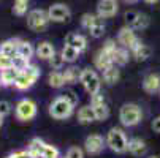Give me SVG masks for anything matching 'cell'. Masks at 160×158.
<instances>
[{
	"label": "cell",
	"mask_w": 160,
	"mask_h": 158,
	"mask_svg": "<svg viewBox=\"0 0 160 158\" xmlns=\"http://www.w3.org/2000/svg\"><path fill=\"white\" fill-rule=\"evenodd\" d=\"M141 117H143V112L140 109L138 104H133V103H127L121 108V112H119V119L122 122V125L125 127H135L141 122Z\"/></svg>",
	"instance_id": "6da1fadb"
},
{
	"label": "cell",
	"mask_w": 160,
	"mask_h": 158,
	"mask_svg": "<svg viewBox=\"0 0 160 158\" xmlns=\"http://www.w3.org/2000/svg\"><path fill=\"white\" fill-rule=\"evenodd\" d=\"M106 144L112 152H118V153H124L128 150V141L125 138V133L121 128H111L108 131Z\"/></svg>",
	"instance_id": "7a4b0ae2"
},
{
	"label": "cell",
	"mask_w": 160,
	"mask_h": 158,
	"mask_svg": "<svg viewBox=\"0 0 160 158\" xmlns=\"http://www.w3.org/2000/svg\"><path fill=\"white\" fill-rule=\"evenodd\" d=\"M38 78H40L38 66L37 65H29L24 71L19 73V76H18V79L14 82V87L18 90H27V89H30L35 84V81Z\"/></svg>",
	"instance_id": "3957f363"
},
{
	"label": "cell",
	"mask_w": 160,
	"mask_h": 158,
	"mask_svg": "<svg viewBox=\"0 0 160 158\" xmlns=\"http://www.w3.org/2000/svg\"><path fill=\"white\" fill-rule=\"evenodd\" d=\"M73 108L70 103H68L63 97H57L51 104H49V114L51 117L57 119V120H62V119H68L73 112Z\"/></svg>",
	"instance_id": "277c9868"
},
{
	"label": "cell",
	"mask_w": 160,
	"mask_h": 158,
	"mask_svg": "<svg viewBox=\"0 0 160 158\" xmlns=\"http://www.w3.org/2000/svg\"><path fill=\"white\" fill-rule=\"evenodd\" d=\"M29 152L32 156L35 155H43L46 158H59V150L54 147V146H49L44 141H41L40 138H35L30 141L29 144Z\"/></svg>",
	"instance_id": "5b68a950"
},
{
	"label": "cell",
	"mask_w": 160,
	"mask_h": 158,
	"mask_svg": "<svg viewBox=\"0 0 160 158\" xmlns=\"http://www.w3.org/2000/svg\"><path fill=\"white\" fill-rule=\"evenodd\" d=\"M48 22H49V16L43 10H32L27 14V26L33 32H43L48 27Z\"/></svg>",
	"instance_id": "8992f818"
},
{
	"label": "cell",
	"mask_w": 160,
	"mask_h": 158,
	"mask_svg": "<svg viewBox=\"0 0 160 158\" xmlns=\"http://www.w3.org/2000/svg\"><path fill=\"white\" fill-rule=\"evenodd\" d=\"M79 82L84 85V89L87 90L90 95L100 92V84H102V82H100V78H98V74H97L95 71H92V70H89V68L82 70L81 74H79Z\"/></svg>",
	"instance_id": "52a82bcc"
},
{
	"label": "cell",
	"mask_w": 160,
	"mask_h": 158,
	"mask_svg": "<svg viewBox=\"0 0 160 158\" xmlns=\"http://www.w3.org/2000/svg\"><path fill=\"white\" fill-rule=\"evenodd\" d=\"M35 116H37V104L32 100L24 98L16 104V117L19 120L27 122V120H32Z\"/></svg>",
	"instance_id": "ba28073f"
},
{
	"label": "cell",
	"mask_w": 160,
	"mask_h": 158,
	"mask_svg": "<svg viewBox=\"0 0 160 158\" xmlns=\"http://www.w3.org/2000/svg\"><path fill=\"white\" fill-rule=\"evenodd\" d=\"M118 41L122 44V48H125V49H133V48H136L140 44V40L136 38V35H135V32H133V29H130V27H122L121 30H119V35H118Z\"/></svg>",
	"instance_id": "9c48e42d"
},
{
	"label": "cell",
	"mask_w": 160,
	"mask_h": 158,
	"mask_svg": "<svg viewBox=\"0 0 160 158\" xmlns=\"http://www.w3.org/2000/svg\"><path fill=\"white\" fill-rule=\"evenodd\" d=\"M48 16H49V21H54V22H65L70 19L72 16V11L67 5L63 3H56L52 5L49 10H48Z\"/></svg>",
	"instance_id": "30bf717a"
},
{
	"label": "cell",
	"mask_w": 160,
	"mask_h": 158,
	"mask_svg": "<svg viewBox=\"0 0 160 158\" xmlns=\"http://www.w3.org/2000/svg\"><path fill=\"white\" fill-rule=\"evenodd\" d=\"M84 147H86V152L90 153V155H97L103 150L105 147V141L100 134H90V136L86 138L84 141Z\"/></svg>",
	"instance_id": "8fae6325"
},
{
	"label": "cell",
	"mask_w": 160,
	"mask_h": 158,
	"mask_svg": "<svg viewBox=\"0 0 160 158\" xmlns=\"http://www.w3.org/2000/svg\"><path fill=\"white\" fill-rule=\"evenodd\" d=\"M98 16L103 17H111L118 13V0H100L97 5Z\"/></svg>",
	"instance_id": "7c38bea8"
},
{
	"label": "cell",
	"mask_w": 160,
	"mask_h": 158,
	"mask_svg": "<svg viewBox=\"0 0 160 158\" xmlns=\"http://www.w3.org/2000/svg\"><path fill=\"white\" fill-rule=\"evenodd\" d=\"M65 44H70V46H73V48L78 49L79 52H82V51H86V48H87V40H86L82 35L70 33V35H67V38H65Z\"/></svg>",
	"instance_id": "4fadbf2b"
},
{
	"label": "cell",
	"mask_w": 160,
	"mask_h": 158,
	"mask_svg": "<svg viewBox=\"0 0 160 158\" xmlns=\"http://www.w3.org/2000/svg\"><path fill=\"white\" fill-rule=\"evenodd\" d=\"M35 54H37V57H40L43 60H49L56 54V49H54V46H52L49 41H41L38 46H37Z\"/></svg>",
	"instance_id": "5bb4252c"
},
{
	"label": "cell",
	"mask_w": 160,
	"mask_h": 158,
	"mask_svg": "<svg viewBox=\"0 0 160 158\" xmlns=\"http://www.w3.org/2000/svg\"><path fill=\"white\" fill-rule=\"evenodd\" d=\"M95 66L98 70L105 71L108 68H111V66H114V62H112V57L109 54H106L103 49H100L95 55Z\"/></svg>",
	"instance_id": "9a60e30c"
},
{
	"label": "cell",
	"mask_w": 160,
	"mask_h": 158,
	"mask_svg": "<svg viewBox=\"0 0 160 158\" xmlns=\"http://www.w3.org/2000/svg\"><path fill=\"white\" fill-rule=\"evenodd\" d=\"M19 43H21V40H18V38H11V40L2 41V43H0V52L8 55V57H14L18 54Z\"/></svg>",
	"instance_id": "2e32d148"
},
{
	"label": "cell",
	"mask_w": 160,
	"mask_h": 158,
	"mask_svg": "<svg viewBox=\"0 0 160 158\" xmlns=\"http://www.w3.org/2000/svg\"><path fill=\"white\" fill-rule=\"evenodd\" d=\"M146 150H148V146H146V142H144L143 139L133 138V139L128 141V152H130L132 155H135V156H143V155L146 153Z\"/></svg>",
	"instance_id": "e0dca14e"
},
{
	"label": "cell",
	"mask_w": 160,
	"mask_h": 158,
	"mask_svg": "<svg viewBox=\"0 0 160 158\" xmlns=\"http://www.w3.org/2000/svg\"><path fill=\"white\" fill-rule=\"evenodd\" d=\"M18 76H19V71L14 70L13 66H10V68H7V70H2L0 71V84H2L3 87L13 85L16 82Z\"/></svg>",
	"instance_id": "ac0fdd59"
},
{
	"label": "cell",
	"mask_w": 160,
	"mask_h": 158,
	"mask_svg": "<svg viewBox=\"0 0 160 158\" xmlns=\"http://www.w3.org/2000/svg\"><path fill=\"white\" fill-rule=\"evenodd\" d=\"M143 89L148 93H155L160 90V76L158 74H148L143 81Z\"/></svg>",
	"instance_id": "d6986e66"
},
{
	"label": "cell",
	"mask_w": 160,
	"mask_h": 158,
	"mask_svg": "<svg viewBox=\"0 0 160 158\" xmlns=\"http://www.w3.org/2000/svg\"><path fill=\"white\" fill-rule=\"evenodd\" d=\"M97 120L95 119V114H94V108L92 106H82L79 111H78V122L81 123H90Z\"/></svg>",
	"instance_id": "ffe728a7"
},
{
	"label": "cell",
	"mask_w": 160,
	"mask_h": 158,
	"mask_svg": "<svg viewBox=\"0 0 160 158\" xmlns=\"http://www.w3.org/2000/svg\"><path fill=\"white\" fill-rule=\"evenodd\" d=\"M132 54H133V57L136 59V60H146V59H149L151 57V54H152V49L149 48V46H146V44H143L141 41H140V44L136 48H133L132 49Z\"/></svg>",
	"instance_id": "44dd1931"
},
{
	"label": "cell",
	"mask_w": 160,
	"mask_h": 158,
	"mask_svg": "<svg viewBox=\"0 0 160 158\" xmlns=\"http://www.w3.org/2000/svg\"><path fill=\"white\" fill-rule=\"evenodd\" d=\"M60 54H62V57L65 59V62H75V60L79 57L81 52H79L78 49H75L73 46H70V44H65Z\"/></svg>",
	"instance_id": "7402d4cb"
},
{
	"label": "cell",
	"mask_w": 160,
	"mask_h": 158,
	"mask_svg": "<svg viewBox=\"0 0 160 158\" xmlns=\"http://www.w3.org/2000/svg\"><path fill=\"white\" fill-rule=\"evenodd\" d=\"M103 81H105L106 84H109V85L116 84V82L119 81V70L116 68V66H111V68L105 70V71H103Z\"/></svg>",
	"instance_id": "603a6c76"
},
{
	"label": "cell",
	"mask_w": 160,
	"mask_h": 158,
	"mask_svg": "<svg viewBox=\"0 0 160 158\" xmlns=\"http://www.w3.org/2000/svg\"><path fill=\"white\" fill-rule=\"evenodd\" d=\"M29 65H30V63H29V59L22 57V55H19V54H16L14 57H11V66H13L14 70H18L19 73L24 71Z\"/></svg>",
	"instance_id": "cb8c5ba5"
},
{
	"label": "cell",
	"mask_w": 160,
	"mask_h": 158,
	"mask_svg": "<svg viewBox=\"0 0 160 158\" xmlns=\"http://www.w3.org/2000/svg\"><path fill=\"white\" fill-rule=\"evenodd\" d=\"M114 65H125L128 62V51L125 48H118L112 55Z\"/></svg>",
	"instance_id": "d4e9b609"
},
{
	"label": "cell",
	"mask_w": 160,
	"mask_h": 158,
	"mask_svg": "<svg viewBox=\"0 0 160 158\" xmlns=\"http://www.w3.org/2000/svg\"><path fill=\"white\" fill-rule=\"evenodd\" d=\"M33 48H32V44L29 43V41H22L21 40V43H19V46H18V54L19 55H22V57H26V59H30L32 55H33Z\"/></svg>",
	"instance_id": "484cf974"
},
{
	"label": "cell",
	"mask_w": 160,
	"mask_h": 158,
	"mask_svg": "<svg viewBox=\"0 0 160 158\" xmlns=\"http://www.w3.org/2000/svg\"><path fill=\"white\" fill-rule=\"evenodd\" d=\"M79 71L78 68H75V66H70V68H67L63 71V79H65V84H75L79 78Z\"/></svg>",
	"instance_id": "4316f807"
},
{
	"label": "cell",
	"mask_w": 160,
	"mask_h": 158,
	"mask_svg": "<svg viewBox=\"0 0 160 158\" xmlns=\"http://www.w3.org/2000/svg\"><path fill=\"white\" fill-rule=\"evenodd\" d=\"M49 85L51 87H54V89H59V87H62L63 84H65V79H63V73H60V71H52L51 74H49Z\"/></svg>",
	"instance_id": "83f0119b"
},
{
	"label": "cell",
	"mask_w": 160,
	"mask_h": 158,
	"mask_svg": "<svg viewBox=\"0 0 160 158\" xmlns=\"http://www.w3.org/2000/svg\"><path fill=\"white\" fill-rule=\"evenodd\" d=\"M94 114H95V119L97 120H106L108 116H109V109H108L106 103L98 104V106H94Z\"/></svg>",
	"instance_id": "f1b7e54d"
},
{
	"label": "cell",
	"mask_w": 160,
	"mask_h": 158,
	"mask_svg": "<svg viewBox=\"0 0 160 158\" xmlns=\"http://www.w3.org/2000/svg\"><path fill=\"white\" fill-rule=\"evenodd\" d=\"M89 32H90V35H92L94 38H100V36H103V33H105V24H103L102 17H98V21L89 29Z\"/></svg>",
	"instance_id": "f546056e"
},
{
	"label": "cell",
	"mask_w": 160,
	"mask_h": 158,
	"mask_svg": "<svg viewBox=\"0 0 160 158\" xmlns=\"http://www.w3.org/2000/svg\"><path fill=\"white\" fill-rule=\"evenodd\" d=\"M149 26V17L146 16V14H138V17H136V21H135V24L130 27V29H133V30H143V29H146Z\"/></svg>",
	"instance_id": "4dcf8cb0"
},
{
	"label": "cell",
	"mask_w": 160,
	"mask_h": 158,
	"mask_svg": "<svg viewBox=\"0 0 160 158\" xmlns=\"http://www.w3.org/2000/svg\"><path fill=\"white\" fill-rule=\"evenodd\" d=\"M98 17L100 16H95V14H90V13H86L82 17H81V24H82V27L84 29H90V27H92L94 24H95V22L98 21Z\"/></svg>",
	"instance_id": "1f68e13d"
},
{
	"label": "cell",
	"mask_w": 160,
	"mask_h": 158,
	"mask_svg": "<svg viewBox=\"0 0 160 158\" xmlns=\"http://www.w3.org/2000/svg\"><path fill=\"white\" fill-rule=\"evenodd\" d=\"M49 63H51L52 70H60V68H63V65H65V59L62 57V54H54L52 59H49Z\"/></svg>",
	"instance_id": "d6a6232c"
},
{
	"label": "cell",
	"mask_w": 160,
	"mask_h": 158,
	"mask_svg": "<svg viewBox=\"0 0 160 158\" xmlns=\"http://www.w3.org/2000/svg\"><path fill=\"white\" fill-rule=\"evenodd\" d=\"M13 13H14L16 16H24V14L27 13V3H26V2H14Z\"/></svg>",
	"instance_id": "836d02e7"
},
{
	"label": "cell",
	"mask_w": 160,
	"mask_h": 158,
	"mask_svg": "<svg viewBox=\"0 0 160 158\" xmlns=\"http://www.w3.org/2000/svg\"><path fill=\"white\" fill-rule=\"evenodd\" d=\"M62 97H63L68 103H70L72 106H76V103H78V95L73 92V90H70V89L65 90V92L62 93Z\"/></svg>",
	"instance_id": "e575fe53"
},
{
	"label": "cell",
	"mask_w": 160,
	"mask_h": 158,
	"mask_svg": "<svg viewBox=\"0 0 160 158\" xmlns=\"http://www.w3.org/2000/svg\"><path fill=\"white\" fill-rule=\"evenodd\" d=\"M65 158H84V152L79 147H70V149H68V152H67V156Z\"/></svg>",
	"instance_id": "d590c367"
},
{
	"label": "cell",
	"mask_w": 160,
	"mask_h": 158,
	"mask_svg": "<svg viewBox=\"0 0 160 158\" xmlns=\"http://www.w3.org/2000/svg\"><path fill=\"white\" fill-rule=\"evenodd\" d=\"M10 66H11V57H8V55L0 52V71L10 68Z\"/></svg>",
	"instance_id": "8d00e7d4"
},
{
	"label": "cell",
	"mask_w": 160,
	"mask_h": 158,
	"mask_svg": "<svg viewBox=\"0 0 160 158\" xmlns=\"http://www.w3.org/2000/svg\"><path fill=\"white\" fill-rule=\"evenodd\" d=\"M105 103V97L98 92V93H94V95H90V106H98V104H103Z\"/></svg>",
	"instance_id": "74e56055"
},
{
	"label": "cell",
	"mask_w": 160,
	"mask_h": 158,
	"mask_svg": "<svg viewBox=\"0 0 160 158\" xmlns=\"http://www.w3.org/2000/svg\"><path fill=\"white\" fill-rule=\"evenodd\" d=\"M138 14L140 13H136V11H127L125 13V21H127L128 27H132L135 24V21H136V17H138Z\"/></svg>",
	"instance_id": "f35d334b"
},
{
	"label": "cell",
	"mask_w": 160,
	"mask_h": 158,
	"mask_svg": "<svg viewBox=\"0 0 160 158\" xmlns=\"http://www.w3.org/2000/svg\"><path fill=\"white\" fill-rule=\"evenodd\" d=\"M11 112V104L8 101H0V116H8Z\"/></svg>",
	"instance_id": "ab89813d"
},
{
	"label": "cell",
	"mask_w": 160,
	"mask_h": 158,
	"mask_svg": "<svg viewBox=\"0 0 160 158\" xmlns=\"http://www.w3.org/2000/svg\"><path fill=\"white\" fill-rule=\"evenodd\" d=\"M11 156H13V158H33V156L30 155V152H29V150H22V152H16V153H13Z\"/></svg>",
	"instance_id": "60d3db41"
},
{
	"label": "cell",
	"mask_w": 160,
	"mask_h": 158,
	"mask_svg": "<svg viewBox=\"0 0 160 158\" xmlns=\"http://www.w3.org/2000/svg\"><path fill=\"white\" fill-rule=\"evenodd\" d=\"M152 128H154V131L160 133V117H157V119L152 122Z\"/></svg>",
	"instance_id": "b9f144b4"
},
{
	"label": "cell",
	"mask_w": 160,
	"mask_h": 158,
	"mask_svg": "<svg viewBox=\"0 0 160 158\" xmlns=\"http://www.w3.org/2000/svg\"><path fill=\"white\" fill-rule=\"evenodd\" d=\"M125 2H127V3H136L138 0H125Z\"/></svg>",
	"instance_id": "7bdbcfd3"
},
{
	"label": "cell",
	"mask_w": 160,
	"mask_h": 158,
	"mask_svg": "<svg viewBox=\"0 0 160 158\" xmlns=\"http://www.w3.org/2000/svg\"><path fill=\"white\" fill-rule=\"evenodd\" d=\"M146 2H148V3H157L158 0H146Z\"/></svg>",
	"instance_id": "ee69618b"
},
{
	"label": "cell",
	"mask_w": 160,
	"mask_h": 158,
	"mask_svg": "<svg viewBox=\"0 0 160 158\" xmlns=\"http://www.w3.org/2000/svg\"><path fill=\"white\" fill-rule=\"evenodd\" d=\"M3 125V116H0V127Z\"/></svg>",
	"instance_id": "f6af8a7d"
},
{
	"label": "cell",
	"mask_w": 160,
	"mask_h": 158,
	"mask_svg": "<svg viewBox=\"0 0 160 158\" xmlns=\"http://www.w3.org/2000/svg\"><path fill=\"white\" fill-rule=\"evenodd\" d=\"M33 158H46V156H43V155H35Z\"/></svg>",
	"instance_id": "bcb514c9"
},
{
	"label": "cell",
	"mask_w": 160,
	"mask_h": 158,
	"mask_svg": "<svg viewBox=\"0 0 160 158\" xmlns=\"http://www.w3.org/2000/svg\"><path fill=\"white\" fill-rule=\"evenodd\" d=\"M14 2H26V3H29V0H14Z\"/></svg>",
	"instance_id": "7dc6e473"
},
{
	"label": "cell",
	"mask_w": 160,
	"mask_h": 158,
	"mask_svg": "<svg viewBox=\"0 0 160 158\" xmlns=\"http://www.w3.org/2000/svg\"><path fill=\"white\" fill-rule=\"evenodd\" d=\"M7 158H13V156H11V155H8V156H7Z\"/></svg>",
	"instance_id": "c3c4849f"
},
{
	"label": "cell",
	"mask_w": 160,
	"mask_h": 158,
	"mask_svg": "<svg viewBox=\"0 0 160 158\" xmlns=\"http://www.w3.org/2000/svg\"><path fill=\"white\" fill-rule=\"evenodd\" d=\"M149 158H158V156H149Z\"/></svg>",
	"instance_id": "681fc988"
},
{
	"label": "cell",
	"mask_w": 160,
	"mask_h": 158,
	"mask_svg": "<svg viewBox=\"0 0 160 158\" xmlns=\"http://www.w3.org/2000/svg\"><path fill=\"white\" fill-rule=\"evenodd\" d=\"M0 85H2V84H0Z\"/></svg>",
	"instance_id": "f907efd6"
},
{
	"label": "cell",
	"mask_w": 160,
	"mask_h": 158,
	"mask_svg": "<svg viewBox=\"0 0 160 158\" xmlns=\"http://www.w3.org/2000/svg\"><path fill=\"white\" fill-rule=\"evenodd\" d=\"M158 92H160V90H158Z\"/></svg>",
	"instance_id": "816d5d0a"
}]
</instances>
